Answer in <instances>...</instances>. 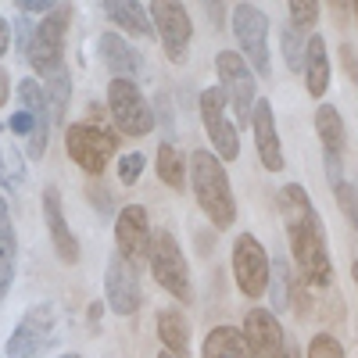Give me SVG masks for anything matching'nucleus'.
Here are the masks:
<instances>
[{"label": "nucleus", "mask_w": 358, "mask_h": 358, "mask_svg": "<svg viewBox=\"0 0 358 358\" xmlns=\"http://www.w3.org/2000/svg\"><path fill=\"white\" fill-rule=\"evenodd\" d=\"M197 251H201V255L212 251V236H208V233H197Z\"/></svg>", "instance_id": "42"}, {"label": "nucleus", "mask_w": 358, "mask_h": 358, "mask_svg": "<svg viewBox=\"0 0 358 358\" xmlns=\"http://www.w3.org/2000/svg\"><path fill=\"white\" fill-rule=\"evenodd\" d=\"M54 8H57V4H50V0H18V11H22L25 18H29V15H40V11L50 15Z\"/></svg>", "instance_id": "37"}, {"label": "nucleus", "mask_w": 358, "mask_h": 358, "mask_svg": "<svg viewBox=\"0 0 358 358\" xmlns=\"http://www.w3.org/2000/svg\"><path fill=\"white\" fill-rule=\"evenodd\" d=\"M94 201H97V204L104 208V212H108V194H104V190H94Z\"/></svg>", "instance_id": "44"}, {"label": "nucleus", "mask_w": 358, "mask_h": 358, "mask_svg": "<svg viewBox=\"0 0 358 358\" xmlns=\"http://www.w3.org/2000/svg\"><path fill=\"white\" fill-rule=\"evenodd\" d=\"M158 358H172V355H169V351H162V355H158Z\"/></svg>", "instance_id": "47"}, {"label": "nucleus", "mask_w": 358, "mask_h": 358, "mask_svg": "<svg viewBox=\"0 0 358 358\" xmlns=\"http://www.w3.org/2000/svg\"><path fill=\"white\" fill-rule=\"evenodd\" d=\"M190 187H194L201 212L212 219L215 229H229L236 222V201H233V187L222 169V158L197 147L190 155Z\"/></svg>", "instance_id": "2"}, {"label": "nucleus", "mask_w": 358, "mask_h": 358, "mask_svg": "<svg viewBox=\"0 0 358 358\" xmlns=\"http://www.w3.org/2000/svg\"><path fill=\"white\" fill-rule=\"evenodd\" d=\"M233 280L244 297H262L273 280V258L265 255L262 241L251 233H241L233 244Z\"/></svg>", "instance_id": "8"}, {"label": "nucleus", "mask_w": 358, "mask_h": 358, "mask_svg": "<svg viewBox=\"0 0 358 358\" xmlns=\"http://www.w3.org/2000/svg\"><path fill=\"white\" fill-rule=\"evenodd\" d=\"M233 33L236 43L248 54V62L258 76H273L268 69V15L258 4H236L233 8Z\"/></svg>", "instance_id": "11"}, {"label": "nucleus", "mask_w": 358, "mask_h": 358, "mask_svg": "<svg viewBox=\"0 0 358 358\" xmlns=\"http://www.w3.org/2000/svg\"><path fill=\"white\" fill-rule=\"evenodd\" d=\"M8 90H11V79H8V72L0 69V108L8 104Z\"/></svg>", "instance_id": "41"}, {"label": "nucleus", "mask_w": 358, "mask_h": 358, "mask_svg": "<svg viewBox=\"0 0 358 358\" xmlns=\"http://www.w3.org/2000/svg\"><path fill=\"white\" fill-rule=\"evenodd\" d=\"M305 90L319 101L326 94V86H330V57H326V40L315 33L308 36V50H305Z\"/></svg>", "instance_id": "22"}, {"label": "nucleus", "mask_w": 358, "mask_h": 358, "mask_svg": "<svg viewBox=\"0 0 358 358\" xmlns=\"http://www.w3.org/2000/svg\"><path fill=\"white\" fill-rule=\"evenodd\" d=\"M11 133H15V136H29V140H33V133H36V118L29 115V111H18V115L11 118Z\"/></svg>", "instance_id": "35"}, {"label": "nucleus", "mask_w": 358, "mask_h": 358, "mask_svg": "<svg viewBox=\"0 0 358 358\" xmlns=\"http://www.w3.org/2000/svg\"><path fill=\"white\" fill-rule=\"evenodd\" d=\"M104 11H108V18L115 25H122L126 33H133V36H143V40L158 36L155 22H151V8L133 4V0H104Z\"/></svg>", "instance_id": "21"}, {"label": "nucleus", "mask_w": 358, "mask_h": 358, "mask_svg": "<svg viewBox=\"0 0 358 358\" xmlns=\"http://www.w3.org/2000/svg\"><path fill=\"white\" fill-rule=\"evenodd\" d=\"M97 54H101L104 69L111 72V79H129L133 83L143 72V54L133 43H126V36H118V33H101Z\"/></svg>", "instance_id": "17"}, {"label": "nucleus", "mask_w": 358, "mask_h": 358, "mask_svg": "<svg viewBox=\"0 0 358 358\" xmlns=\"http://www.w3.org/2000/svg\"><path fill=\"white\" fill-rule=\"evenodd\" d=\"M62 358H79V355H62Z\"/></svg>", "instance_id": "48"}, {"label": "nucleus", "mask_w": 358, "mask_h": 358, "mask_svg": "<svg viewBox=\"0 0 358 358\" xmlns=\"http://www.w3.org/2000/svg\"><path fill=\"white\" fill-rule=\"evenodd\" d=\"M351 276H355V287H358V258H355V265H351Z\"/></svg>", "instance_id": "46"}, {"label": "nucleus", "mask_w": 358, "mask_h": 358, "mask_svg": "<svg viewBox=\"0 0 358 358\" xmlns=\"http://www.w3.org/2000/svg\"><path fill=\"white\" fill-rule=\"evenodd\" d=\"M244 344H248V358H283L287 334H283L276 312L251 308L244 315Z\"/></svg>", "instance_id": "14"}, {"label": "nucleus", "mask_w": 358, "mask_h": 358, "mask_svg": "<svg viewBox=\"0 0 358 358\" xmlns=\"http://www.w3.org/2000/svg\"><path fill=\"white\" fill-rule=\"evenodd\" d=\"M315 133H319V140H322V155H326V158H341V155H344L348 136H344V122H341L337 108L319 104V111H315Z\"/></svg>", "instance_id": "24"}, {"label": "nucleus", "mask_w": 358, "mask_h": 358, "mask_svg": "<svg viewBox=\"0 0 358 358\" xmlns=\"http://www.w3.org/2000/svg\"><path fill=\"white\" fill-rule=\"evenodd\" d=\"M201 358H248L244 330H233V326H215V330H208V337L201 344Z\"/></svg>", "instance_id": "23"}, {"label": "nucleus", "mask_w": 358, "mask_h": 358, "mask_svg": "<svg viewBox=\"0 0 358 358\" xmlns=\"http://www.w3.org/2000/svg\"><path fill=\"white\" fill-rule=\"evenodd\" d=\"M65 147H69V158L90 172V176H101L108 169V158L118 151V136L111 129H101V126H86V122H76L65 129Z\"/></svg>", "instance_id": "6"}, {"label": "nucleus", "mask_w": 358, "mask_h": 358, "mask_svg": "<svg viewBox=\"0 0 358 358\" xmlns=\"http://www.w3.org/2000/svg\"><path fill=\"white\" fill-rule=\"evenodd\" d=\"M11 47V25L0 18V57H4V50Z\"/></svg>", "instance_id": "40"}, {"label": "nucleus", "mask_w": 358, "mask_h": 358, "mask_svg": "<svg viewBox=\"0 0 358 358\" xmlns=\"http://www.w3.org/2000/svg\"><path fill=\"white\" fill-rule=\"evenodd\" d=\"M151 8V22H155V33L165 47V57L172 65H183L187 54H190V36H194V25L183 4H169V0H155Z\"/></svg>", "instance_id": "12"}, {"label": "nucleus", "mask_w": 358, "mask_h": 358, "mask_svg": "<svg viewBox=\"0 0 358 358\" xmlns=\"http://www.w3.org/2000/svg\"><path fill=\"white\" fill-rule=\"evenodd\" d=\"M108 111L115 118V126L126 136H147V133L158 129L151 104L143 101L140 86L129 83V79H111L108 83Z\"/></svg>", "instance_id": "5"}, {"label": "nucleus", "mask_w": 358, "mask_h": 358, "mask_svg": "<svg viewBox=\"0 0 358 358\" xmlns=\"http://www.w3.org/2000/svg\"><path fill=\"white\" fill-rule=\"evenodd\" d=\"M57 337V319H54V308L50 305H36V308H29L18 326H15V334L8 337V348L4 355L8 358H40Z\"/></svg>", "instance_id": "10"}, {"label": "nucleus", "mask_w": 358, "mask_h": 358, "mask_svg": "<svg viewBox=\"0 0 358 358\" xmlns=\"http://www.w3.org/2000/svg\"><path fill=\"white\" fill-rule=\"evenodd\" d=\"M104 294H108V308H111L115 315H133V312L143 305V290H140V273H136V265H129L118 251L108 258Z\"/></svg>", "instance_id": "13"}, {"label": "nucleus", "mask_w": 358, "mask_h": 358, "mask_svg": "<svg viewBox=\"0 0 358 358\" xmlns=\"http://www.w3.org/2000/svg\"><path fill=\"white\" fill-rule=\"evenodd\" d=\"M147 265L158 280L162 290H169L176 301H194V283H190V265L183 258V248L172 236V229H158L151 241V255H147Z\"/></svg>", "instance_id": "3"}, {"label": "nucleus", "mask_w": 358, "mask_h": 358, "mask_svg": "<svg viewBox=\"0 0 358 358\" xmlns=\"http://www.w3.org/2000/svg\"><path fill=\"white\" fill-rule=\"evenodd\" d=\"M268 290H273V312H287V308L294 305V301H290L294 280H290L287 258H276V262H273V280H268Z\"/></svg>", "instance_id": "29"}, {"label": "nucleus", "mask_w": 358, "mask_h": 358, "mask_svg": "<svg viewBox=\"0 0 358 358\" xmlns=\"http://www.w3.org/2000/svg\"><path fill=\"white\" fill-rule=\"evenodd\" d=\"M43 219H47V229H50V241H54V251L65 265H76L79 262V241L76 233L69 229L65 222V208H62V194L54 187L43 190Z\"/></svg>", "instance_id": "18"}, {"label": "nucleus", "mask_w": 358, "mask_h": 358, "mask_svg": "<svg viewBox=\"0 0 358 358\" xmlns=\"http://www.w3.org/2000/svg\"><path fill=\"white\" fill-rule=\"evenodd\" d=\"M47 111H50V122L62 126L65 122V111H69V97H72V76L69 69H57L54 76H47Z\"/></svg>", "instance_id": "25"}, {"label": "nucleus", "mask_w": 358, "mask_h": 358, "mask_svg": "<svg viewBox=\"0 0 358 358\" xmlns=\"http://www.w3.org/2000/svg\"><path fill=\"white\" fill-rule=\"evenodd\" d=\"M305 358H344V348H341V341L334 334H315Z\"/></svg>", "instance_id": "32"}, {"label": "nucleus", "mask_w": 358, "mask_h": 358, "mask_svg": "<svg viewBox=\"0 0 358 358\" xmlns=\"http://www.w3.org/2000/svg\"><path fill=\"white\" fill-rule=\"evenodd\" d=\"M115 241H118V255L129 265L143 262V255H151V219H147L143 204H126L115 219Z\"/></svg>", "instance_id": "15"}, {"label": "nucleus", "mask_w": 358, "mask_h": 358, "mask_svg": "<svg viewBox=\"0 0 358 358\" xmlns=\"http://www.w3.org/2000/svg\"><path fill=\"white\" fill-rule=\"evenodd\" d=\"M155 322H158V337H162L165 351L172 358H190V322H187V315L179 308H162L155 315Z\"/></svg>", "instance_id": "20"}, {"label": "nucleus", "mask_w": 358, "mask_h": 358, "mask_svg": "<svg viewBox=\"0 0 358 358\" xmlns=\"http://www.w3.org/2000/svg\"><path fill=\"white\" fill-rule=\"evenodd\" d=\"M15 262H18V241L8 226H0V301L15 283Z\"/></svg>", "instance_id": "27"}, {"label": "nucleus", "mask_w": 358, "mask_h": 358, "mask_svg": "<svg viewBox=\"0 0 358 358\" xmlns=\"http://www.w3.org/2000/svg\"><path fill=\"white\" fill-rule=\"evenodd\" d=\"M287 11H290V25L294 29H315V22H319V4L315 0H290L287 4Z\"/></svg>", "instance_id": "31"}, {"label": "nucleus", "mask_w": 358, "mask_h": 358, "mask_svg": "<svg viewBox=\"0 0 358 358\" xmlns=\"http://www.w3.org/2000/svg\"><path fill=\"white\" fill-rule=\"evenodd\" d=\"M18 101H22V111H29L36 118V133L29 140V158H40L47 151V133H50V111H47V94L36 79H22L18 83Z\"/></svg>", "instance_id": "19"}, {"label": "nucleus", "mask_w": 358, "mask_h": 358, "mask_svg": "<svg viewBox=\"0 0 358 358\" xmlns=\"http://www.w3.org/2000/svg\"><path fill=\"white\" fill-rule=\"evenodd\" d=\"M283 358H305V355L297 351V344H294V341H287V351H283Z\"/></svg>", "instance_id": "43"}, {"label": "nucleus", "mask_w": 358, "mask_h": 358, "mask_svg": "<svg viewBox=\"0 0 358 358\" xmlns=\"http://www.w3.org/2000/svg\"><path fill=\"white\" fill-rule=\"evenodd\" d=\"M0 226H8V201L0 197Z\"/></svg>", "instance_id": "45"}, {"label": "nucleus", "mask_w": 358, "mask_h": 358, "mask_svg": "<svg viewBox=\"0 0 358 358\" xmlns=\"http://www.w3.org/2000/svg\"><path fill=\"white\" fill-rule=\"evenodd\" d=\"M15 33H18V54L25 57V54H29V47H33V33H36V29H29V18L22 15V18H18V25H15Z\"/></svg>", "instance_id": "36"}, {"label": "nucleus", "mask_w": 358, "mask_h": 358, "mask_svg": "<svg viewBox=\"0 0 358 358\" xmlns=\"http://www.w3.org/2000/svg\"><path fill=\"white\" fill-rule=\"evenodd\" d=\"M341 62L348 65V76H351V79H358V57H355V50H351V43H348V40L341 43Z\"/></svg>", "instance_id": "38"}, {"label": "nucleus", "mask_w": 358, "mask_h": 358, "mask_svg": "<svg viewBox=\"0 0 358 358\" xmlns=\"http://www.w3.org/2000/svg\"><path fill=\"white\" fill-rule=\"evenodd\" d=\"M355 11H358V4H355Z\"/></svg>", "instance_id": "49"}, {"label": "nucleus", "mask_w": 358, "mask_h": 358, "mask_svg": "<svg viewBox=\"0 0 358 358\" xmlns=\"http://www.w3.org/2000/svg\"><path fill=\"white\" fill-rule=\"evenodd\" d=\"M169 104H172V101L162 94V97H158V111H162V126H165V129H172V126H176V115H172V108H169Z\"/></svg>", "instance_id": "39"}, {"label": "nucleus", "mask_w": 358, "mask_h": 358, "mask_svg": "<svg viewBox=\"0 0 358 358\" xmlns=\"http://www.w3.org/2000/svg\"><path fill=\"white\" fill-rule=\"evenodd\" d=\"M251 129H255L258 162H262L268 172H283V165H287V158H283V143H280V133H276V115H273V104H268L265 97H258V104H255Z\"/></svg>", "instance_id": "16"}, {"label": "nucleus", "mask_w": 358, "mask_h": 358, "mask_svg": "<svg viewBox=\"0 0 358 358\" xmlns=\"http://www.w3.org/2000/svg\"><path fill=\"white\" fill-rule=\"evenodd\" d=\"M158 176H162L165 187L183 190L187 169H183V155H179V147L172 140H162V147H158Z\"/></svg>", "instance_id": "26"}, {"label": "nucleus", "mask_w": 358, "mask_h": 358, "mask_svg": "<svg viewBox=\"0 0 358 358\" xmlns=\"http://www.w3.org/2000/svg\"><path fill=\"white\" fill-rule=\"evenodd\" d=\"M201 122L212 136L215 151L222 162H236L241 158V133H236V122H229V97L222 94V86H208L201 90Z\"/></svg>", "instance_id": "7"}, {"label": "nucleus", "mask_w": 358, "mask_h": 358, "mask_svg": "<svg viewBox=\"0 0 358 358\" xmlns=\"http://www.w3.org/2000/svg\"><path fill=\"white\" fill-rule=\"evenodd\" d=\"M143 172V155L140 151H129L118 158V179H122V187H133Z\"/></svg>", "instance_id": "33"}, {"label": "nucleus", "mask_w": 358, "mask_h": 358, "mask_svg": "<svg viewBox=\"0 0 358 358\" xmlns=\"http://www.w3.org/2000/svg\"><path fill=\"white\" fill-rule=\"evenodd\" d=\"M280 215L287 226L290 255H294L297 268L305 273V280L312 287H330L334 262H330V248H326V229H322V219L315 212L312 197L305 194V187L287 183L280 190Z\"/></svg>", "instance_id": "1"}, {"label": "nucleus", "mask_w": 358, "mask_h": 358, "mask_svg": "<svg viewBox=\"0 0 358 358\" xmlns=\"http://www.w3.org/2000/svg\"><path fill=\"white\" fill-rule=\"evenodd\" d=\"M72 25V4H57L33 33V47H29L25 62L33 65V72H43V76H54L62 65V54H65V33Z\"/></svg>", "instance_id": "4"}, {"label": "nucleus", "mask_w": 358, "mask_h": 358, "mask_svg": "<svg viewBox=\"0 0 358 358\" xmlns=\"http://www.w3.org/2000/svg\"><path fill=\"white\" fill-rule=\"evenodd\" d=\"M215 72H219L222 94L229 97L236 118H241V122H251L255 104H258V97H255V69L236 50H219L215 54Z\"/></svg>", "instance_id": "9"}, {"label": "nucleus", "mask_w": 358, "mask_h": 358, "mask_svg": "<svg viewBox=\"0 0 358 358\" xmlns=\"http://www.w3.org/2000/svg\"><path fill=\"white\" fill-rule=\"evenodd\" d=\"M22 179H25V162L18 155V147L4 143V147H0V183H4L8 190H18Z\"/></svg>", "instance_id": "30"}, {"label": "nucleus", "mask_w": 358, "mask_h": 358, "mask_svg": "<svg viewBox=\"0 0 358 358\" xmlns=\"http://www.w3.org/2000/svg\"><path fill=\"white\" fill-rule=\"evenodd\" d=\"M280 50H283V62L290 72H305V50H308V40L301 29H294L290 22L283 25V33H280Z\"/></svg>", "instance_id": "28"}, {"label": "nucleus", "mask_w": 358, "mask_h": 358, "mask_svg": "<svg viewBox=\"0 0 358 358\" xmlns=\"http://www.w3.org/2000/svg\"><path fill=\"white\" fill-rule=\"evenodd\" d=\"M334 194H337V204L344 208V215L351 219V226L358 229V183H341Z\"/></svg>", "instance_id": "34"}]
</instances>
